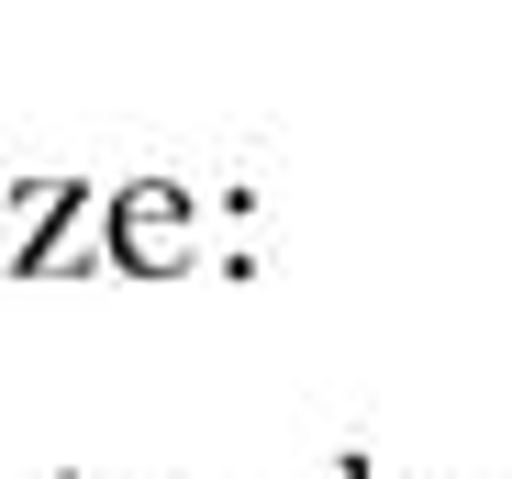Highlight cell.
Returning a JSON list of instances; mask_svg holds the SVG:
<instances>
[{
    "instance_id": "obj_1",
    "label": "cell",
    "mask_w": 512,
    "mask_h": 479,
    "mask_svg": "<svg viewBox=\"0 0 512 479\" xmlns=\"http://www.w3.org/2000/svg\"><path fill=\"white\" fill-rule=\"evenodd\" d=\"M101 257H112L123 279H179V268L201 257V201H190L179 179H134V190H112V212H101Z\"/></svg>"
},
{
    "instance_id": "obj_2",
    "label": "cell",
    "mask_w": 512,
    "mask_h": 479,
    "mask_svg": "<svg viewBox=\"0 0 512 479\" xmlns=\"http://www.w3.org/2000/svg\"><path fill=\"white\" fill-rule=\"evenodd\" d=\"M334 479H368V457H346V468H334Z\"/></svg>"
}]
</instances>
